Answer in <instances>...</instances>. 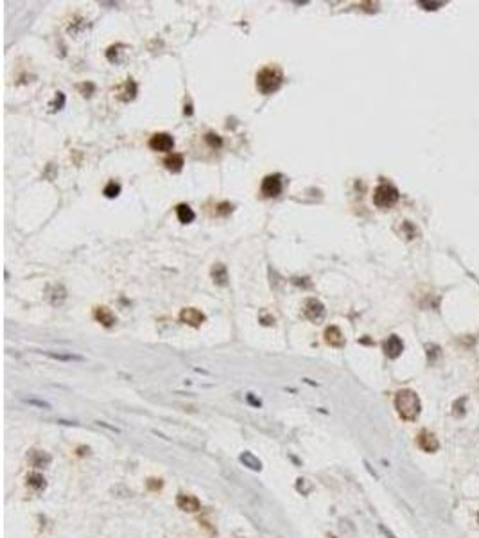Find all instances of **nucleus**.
Masks as SVG:
<instances>
[{
  "label": "nucleus",
  "instance_id": "f257e3e1",
  "mask_svg": "<svg viewBox=\"0 0 479 538\" xmlns=\"http://www.w3.org/2000/svg\"><path fill=\"white\" fill-rule=\"evenodd\" d=\"M395 407H397V411H399L400 418L411 422V420H416V416L420 415L422 404H420V398L415 391L402 390V391H399L395 396Z\"/></svg>",
  "mask_w": 479,
  "mask_h": 538
},
{
  "label": "nucleus",
  "instance_id": "f03ea898",
  "mask_svg": "<svg viewBox=\"0 0 479 538\" xmlns=\"http://www.w3.org/2000/svg\"><path fill=\"white\" fill-rule=\"evenodd\" d=\"M282 81H284V75L277 67H266L257 74V88L266 95L275 94L282 86Z\"/></svg>",
  "mask_w": 479,
  "mask_h": 538
},
{
  "label": "nucleus",
  "instance_id": "7ed1b4c3",
  "mask_svg": "<svg viewBox=\"0 0 479 538\" xmlns=\"http://www.w3.org/2000/svg\"><path fill=\"white\" fill-rule=\"evenodd\" d=\"M397 201H399V190H397L393 185L382 183V185H379V187L375 188V192H373V203L380 208H388V207H391V205H395Z\"/></svg>",
  "mask_w": 479,
  "mask_h": 538
},
{
  "label": "nucleus",
  "instance_id": "20e7f679",
  "mask_svg": "<svg viewBox=\"0 0 479 538\" xmlns=\"http://www.w3.org/2000/svg\"><path fill=\"white\" fill-rule=\"evenodd\" d=\"M303 314L312 323H320L325 318V305L318 298H307L303 301Z\"/></svg>",
  "mask_w": 479,
  "mask_h": 538
},
{
  "label": "nucleus",
  "instance_id": "39448f33",
  "mask_svg": "<svg viewBox=\"0 0 479 538\" xmlns=\"http://www.w3.org/2000/svg\"><path fill=\"white\" fill-rule=\"evenodd\" d=\"M260 192L264 194L266 198H277L278 194L282 192V178L278 174L266 176L260 185Z\"/></svg>",
  "mask_w": 479,
  "mask_h": 538
},
{
  "label": "nucleus",
  "instance_id": "423d86ee",
  "mask_svg": "<svg viewBox=\"0 0 479 538\" xmlns=\"http://www.w3.org/2000/svg\"><path fill=\"white\" fill-rule=\"evenodd\" d=\"M180 320H182V323H185V325H190V326H201L203 323H205V314H203L201 311H198V309H194V307H187V309H182V312H180Z\"/></svg>",
  "mask_w": 479,
  "mask_h": 538
},
{
  "label": "nucleus",
  "instance_id": "0eeeda50",
  "mask_svg": "<svg viewBox=\"0 0 479 538\" xmlns=\"http://www.w3.org/2000/svg\"><path fill=\"white\" fill-rule=\"evenodd\" d=\"M149 147L153 149V151L165 153V151H171L174 147V139L169 133H156L149 140Z\"/></svg>",
  "mask_w": 479,
  "mask_h": 538
},
{
  "label": "nucleus",
  "instance_id": "6e6552de",
  "mask_svg": "<svg viewBox=\"0 0 479 538\" xmlns=\"http://www.w3.org/2000/svg\"><path fill=\"white\" fill-rule=\"evenodd\" d=\"M416 443H418V447L424 452H436L440 447L438 438L433 432H429V430H422L418 434V438H416Z\"/></svg>",
  "mask_w": 479,
  "mask_h": 538
},
{
  "label": "nucleus",
  "instance_id": "1a4fd4ad",
  "mask_svg": "<svg viewBox=\"0 0 479 538\" xmlns=\"http://www.w3.org/2000/svg\"><path fill=\"white\" fill-rule=\"evenodd\" d=\"M176 504H178L180 509L188 511V513H196V511L201 508V502L190 494H180L178 497H176Z\"/></svg>",
  "mask_w": 479,
  "mask_h": 538
},
{
  "label": "nucleus",
  "instance_id": "9d476101",
  "mask_svg": "<svg viewBox=\"0 0 479 538\" xmlns=\"http://www.w3.org/2000/svg\"><path fill=\"white\" fill-rule=\"evenodd\" d=\"M402 350H404V343L400 341V337L390 336L388 339L384 341V352H386V356L391 357V359L399 357L400 354H402Z\"/></svg>",
  "mask_w": 479,
  "mask_h": 538
},
{
  "label": "nucleus",
  "instance_id": "9b49d317",
  "mask_svg": "<svg viewBox=\"0 0 479 538\" xmlns=\"http://www.w3.org/2000/svg\"><path fill=\"white\" fill-rule=\"evenodd\" d=\"M325 341L329 343L331 346H336V348H341V346L345 345V337H343V334H341V330L337 328V326H327V330H325Z\"/></svg>",
  "mask_w": 479,
  "mask_h": 538
},
{
  "label": "nucleus",
  "instance_id": "f8f14e48",
  "mask_svg": "<svg viewBox=\"0 0 479 538\" xmlns=\"http://www.w3.org/2000/svg\"><path fill=\"white\" fill-rule=\"evenodd\" d=\"M94 318L104 326H111V325H115V321H117L113 316V312L110 311L108 307H95Z\"/></svg>",
  "mask_w": 479,
  "mask_h": 538
},
{
  "label": "nucleus",
  "instance_id": "ddd939ff",
  "mask_svg": "<svg viewBox=\"0 0 479 538\" xmlns=\"http://www.w3.org/2000/svg\"><path fill=\"white\" fill-rule=\"evenodd\" d=\"M163 163H165V167H167V171H171V173H180L183 169V165H185V160H183L182 154H169L167 158L163 160Z\"/></svg>",
  "mask_w": 479,
  "mask_h": 538
},
{
  "label": "nucleus",
  "instance_id": "4468645a",
  "mask_svg": "<svg viewBox=\"0 0 479 538\" xmlns=\"http://www.w3.org/2000/svg\"><path fill=\"white\" fill-rule=\"evenodd\" d=\"M176 215H178L180 222H183V224H188V222H192L194 219H196L194 210L188 207V205H185V203H182V205L176 207Z\"/></svg>",
  "mask_w": 479,
  "mask_h": 538
},
{
  "label": "nucleus",
  "instance_id": "2eb2a0df",
  "mask_svg": "<svg viewBox=\"0 0 479 538\" xmlns=\"http://www.w3.org/2000/svg\"><path fill=\"white\" fill-rule=\"evenodd\" d=\"M212 278L218 286H226L228 284V271L222 264H214L212 267Z\"/></svg>",
  "mask_w": 479,
  "mask_h": 538
},
{
  "label": "nucleus",
  "instance_id": "dca6fc26",
  "mask_svg": "<svg viewBox=\"0 0 479 538\" xmlns=\"http://www.w3.org/2000/svg\"><path fill=\"white\" fill-rule=\"evenodd\" d=\"M241 461L246 466H250L252 470H260L262 468V463H260V459H257L255 456L252 454V452H244V454H241Z\"/></svg>",
  "mask_w": 479,
  "mask_h": 538
},
{
  "label": "nucleus",
  "instance_id": "f3484780",
  "mask_svg": "<svg viewBox=\"0 0 479 538\" xmlns=\"http://www.w3.org/2000/svg\"><path fill=\"white\" fill-rule=\"evenodd\" d=\"M119 90H124V94H126V97H124L122 101H131L135 97V94H137V84H135L131 79H128Z\"/></svg>",
  "mask_w": 479,
  "mask_h": 538
},
{
  "label": "nucleus",
  "instance_id": "a211bd4d",
  "mask_svg": "<svg viewBox=\"0 0 479 538\" xmlns=\"http://www.w3.org/2000/svg\"><path fill=\"white\" fill-rule=\"evenodd\" d=\"M27 484H29L31 488L41 490V488H45V479H43V475H40V474H31L29 477H27Z\"/></svg>",
  "mask_w": 479,
  "mask_h": 538
},
{
  "label": "nucleus",
  "instance_id": "6ab92c4d",
  "mask_svg": "<svg viewBox=\"0 0 479 538\" xmlns=\"http://www.w3.org/2000/svg\"><path fill=\"white\" fill-rule=\"evenodd\" d=\"M120 194V185L115 181H110L106 187H104V196L106 198H117Z\"/></svg>",
  "mask_w": 479,
  "mask_h": 538
},
{
  "label": "nucleus",
  "instance_id": "aec40b11",
  "mask_svg": "<svg viewBox=\"0 0 479 538\" xmlns=\"http://www.w3.org/2000/svg\"><path fill=\"white\" fill-rule=\"evenodd\" d=\"M35 456H36V459H33V465L38 466V468H41V466L50 463V456H47L45 452H35Z\"/></svg>",
  "mask_w": 479,
  "mask_h": 538
},
{
  "label": "nucleus",
  "instance_id": "412c9836",
  "mask_svg": "<svg viewBox=\"0 0 479 538\" xmlns=\"http://www.w3.org/2000/svg\"><path fill=\"white\" fill-rule=\"evenodd\" d=\"M49 357H52V359H58V360H83V357L81 356H74V354H52V352H45Z\"/></svg>",
  "mask_w": 479,
  "mask_h": 538
},
{
  "label": "nucleus",
  "instance_id": "4be33fe9",
  "mask_svg": "<svg viewBox=\"0 0 479 538\" xmlns=\"http://www.w3.org/2000/svg\"><path fill=\"white\" fill-rule=\"evenodd\" d=\"M205 140H207L208 145H210V147H214V149H216V147L219 149L222 145V140L219 139L218 135H214V133H208L207 137H205Z\"/></svg>",
  "mask_w": 479,
  "mask_h": 538
},
{
  "label": "nucleus",
  "instance_id": "5701e85b",
  "mask_svg": "<svg viewBox=\"0 0 479 538\" xmlns=\"http://www.w3.org/2000/svg\"><path fill=\"white\" fill-rule=\"evenodd\" d=\"M65 106V94H61V92H58V95H56V101L54 104H52V108L54 109H61Z\"/></svg>",
  "mask_w": 479,
  "mask_h": 538
},
{
  "label": "nucleus",
  "instance_id": "b1692460",
  "mask_svg": "<svg viewBox=\"0 0 479 538\" xmlns=\"http://www.w3.org/2000/svg\"><path fill=\"white\" fill-rule=\"evenodd\" d=\"M380 531H382V533H384V535H386V537H388V538H397L395 535H393V533H390V531H388V529H386L384 526H380Z\"/></svg>",
  "mask_w": 479,
  "mask_h": 538
},
{
  "label": "nucleus",
  "instance_id": "393cba45",
  "mask_svg": "<svg viewBox=\"0 0 479 538\" xmlns=\"http://www.w3.org/2000/svg\"><path fill=\"white\" fill-rule=\"evenodd\" d=\"M478 520H479V513H478Z\"/></svg>",
  "mask_w": 479,
  "mask_h": 538
}]
</instances>
